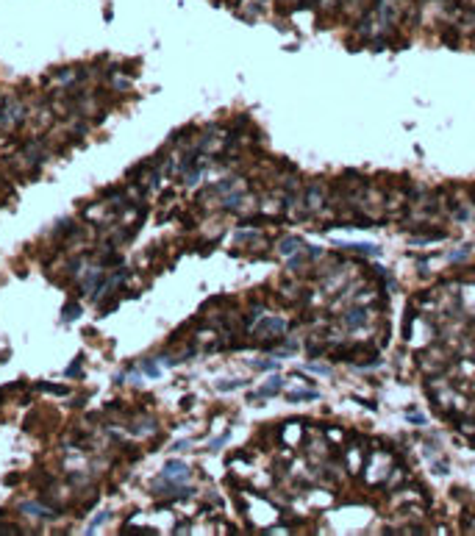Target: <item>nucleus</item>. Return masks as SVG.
<instances>
[{"label":"nucleus","mask_w":475,"mask_h":536,"mask_svg":"<svg viewBox=\"0 0 475 536\" xmlns=\"http://www.w3.org/2000/svg\"><path fill=\"white\" fill-rule=\"evenodd\" d=\"M25 514H31V517H45V520H56L59 517V511H45V506H39V503H23L20 506Z\"/></svg>","instance_id":"nucleus-1"},{"label":"nucleus","mask_w":475,"mask_h":536,"mask_svg":"<svg viewBox=\"0 0 475 536\" xmlns=\"http://www.w3.org/2000/svg\"><path fill=\"white\" fill-rule=\"evenodd\" d=\"M187 475H189V470H187V464H181V461H170L164 467V478H187Z\"/></svg>","instance_id":"nucleus-2"},{"label":"nucleus","mask_w":475,"mask_h":536,"mask_svg":"<svg viewBox=\"0 0 475 536\" xmlns=\"http://www.w3.org/2000/svg\"><path fill=\"white\" fill-rule=\"evenodd\" d=\"M281 386H284V381H281V378H270V381H267V386H261V392H259V397H267V395H272V392H278Z\"/></svg>","instance_id":"nucleus-3"},{"label":"nucleus","mask_w":475,"mask_h":536,"mask_svg":"<svg viewBox=\"0 0 475 536\" xmlns=\"http://www.w3.org/2000/svg\"><path fill=\"white\" fill-rule=\"evenodd\" d=\"M61 317H64L67 322H70V320H75V317H81V308L75 306V303H70V306H67V311L61 314Z\"/></svg>","instance_id":"nucleus-4"},{"label":"nucleus","mask_w":475,"mask_h":536,"mask_svg":"<svg viewBox=\"0 0 475 536\" xmlns=\"http://www.w3.org/2000/svg\"><path fill=\"white\" fill-rule=\"evenodd\" d=\"M158 373H161V369H158V364L144 361V375H148V378H158Z\"/></svg>","instance_id":"nucleus-5"},{"label":"nucleus","mask_w":475,"mask_h":536,"mask_svg":"<svg viewBox=\"0 0 475 536\" xmlns=\"http://www.w3.org/2000/svg\"><path fill=\"white\" fill-rule=\"evenodd\" d=\"M106 520H108V511H100V514H98V517H95V520H92V525H89V533H95V528H98V525H100V522H106Z\"/></svg>","instance_id":"nucleus-6"},{"label":"nucleus","mask_w":475,"mask_h":536,"mask_svg":"<svg viewBox=\"0 0 475 536\" xmlns=\"http://www.w3.org/2000/svg\"><path fill=\"white\" fill-rule=\"evenodd\" d=\"M78 369H81V356L70 364V367H67V375H70V378H78Z\"/></svg>","instance_id":"nucleus-7"},{"label":"nucleus","mask_w":475,"mask_h":536,"mask_svg":"<svg viewBox=\"0 0 475 536\" xmlns=\"http://www.w3.org/2000/svg\"><path fill=\"white\" fill-rule=\"evenodd\" d=\"M39 389H45V392H56V395H67V386H50V383H39Z\"/></svg>","instance_id":"nucleus-8"},{"label":"nucleus","mask_w":475,"mask_h":536,"mask_svg":"<svg viewBox=\"0 0 475 536\" xmlns=\"http://www.w3.org/2000/svg\"><path fill=\"white\" fill-rule=\"evenodd\" d=\"M298 245H300L298 239H286V242L281 245V253H292V250H295V247H298Z\"/></svg>","instance_id":"nucleus-9"},{"label":"nucleus","mask_w":475,"mask_h":536,"mask_svg":"<svg viewBox=\"0 0 475 536\" xmlns=\"http://www.w3.org/2000/svg\"><path fill=\"white\" fill-rule=\"evenodd\" d=\"M220 389H236V386H242V381H223V383H217Z\"/></svg>","instance_id":"nucleus-10"}]
</instances>
